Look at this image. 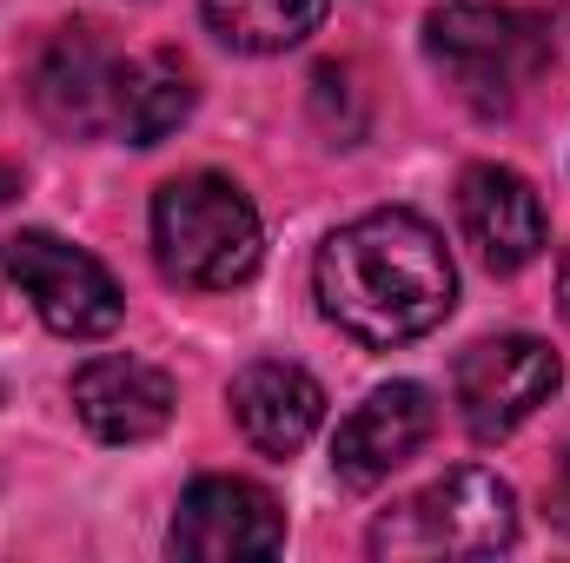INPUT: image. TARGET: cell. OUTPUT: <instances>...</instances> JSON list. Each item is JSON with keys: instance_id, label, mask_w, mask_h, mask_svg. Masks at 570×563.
<instances>
[{"instance_id": "7a4b0ae2", "label": "cell", "mask_w": 570, "mask_h": 563, "mask_svg": "<svg viewBox=\"0 0 570 563\" xmlns=\"http://www.w3.org/2000/svg\"><path fill=\"white\" fill-rule=\"evenodd\" d=\"M153 253L173 285L226 292L259 273L266 233H259L253 199L226 172H186L153 192Z\"/></svg>"}, {"instance_id": "9a60e30c", "label": "cell", "mask_w": 570, "mask_h": 563, "mask_svg": "<svg viewBox=\"0 0 570 563\" xmlns=\"http://www.w3.org/2000/svg\"><path fill=\"white\" fill-rule=\"evenodd\" d=\"M558 504L570 511V431H564V451H558Z\"/></svg>"}, {"instance_id": "2e32d148", "label": "cell", "mask_w": 570, "mask_h": 563, "mask_svg": "<svg viewBox=\"0 0 570 563\" xmlns=\"http://www.w3.org/2000/svg\"><path fill=\"white\" fill-rule=\"evenodd\" d=\"M558 298H564V318H570V246H564V266H558Z\"/></svg>"}, {"instance_id": "5bb4252c", "label": "cell", "mask_w": 570, "mask_h": 563, "mask_svg": "<svg viewBox=\"0 0 570 563\" xmlns=\"http://www.w3.org/2000/svg\"><path fill=\"white\" fill-rule=\"evenodd\" d=\"M199 13L233 53H285L318 33L332 0H199Z\"/></svg>"}, {"instance_id": "ba28073f", "label": "cell", "mask_w": 570, "mask_h": 563, "mask_svg": "<svg viewBox=\"0 0 570 563\" xmlns=\"http://www.w3.org/2000/svg\"><path fill=\"white\" fill-rule=\"evenodd\" d=\"M120 73L127 60H114L94 33L67 27L33 67V107L53 134H73V140L120 134Z\"/></svg>"}, {"instance_id": "e0dca14e", "label": "cell", "mask_w": 570, "mask_h": 563, "mask_svg": "<svg viewBox=\"0 0 570 563\" xmlns=\"http://www.w3.org/2000/svg\"><path fill=\"white\" fill-rule=\"evenodd\" d=\"M7 192H13V172H7V166H0V199H7Z\"/></svg>"}, {"instance_id": "7c38bea8", "label": "cell", "mask_w": 570, "mask_h": 563, "mask_svg": "<svg viewBox=\"0 0 570 563\" xmlns=\"http://www.w3.org/2000/svg\"><path fill=\"white\" fill-rule=\"evenodd\" d=\"M233 418L246 431L253 451L266 457H292L312 444V431L325 424V385L292 365V358H253L233 378Z\"/></svg>"}, {"instance_id": "6da1fadb", "label": "cell", "mask_w": 570, "mask_h": 563, "mask_svg": "<svg viewBox=\"0 0 570 563\" xmlns=\"http://www.w3.org/2000/svg\"><path fill=\"white\" fill-rule=\"evenodd\" d=\"M312 292L338 332L385 352V345H412L431 325H444L458 298V266L431 219L405 206H379L318 246Z\"/></svg>"}, {"instance_id": "52a82bcc", "label": "cell", "mask_w": 570, "mask_h": 563, "mask_svg": "<svg viewBox=\"0 0 570 563\" xmlns=\"http://www.w3.org/2000/svg\"><path fill=\"white\" fill-rule=\"evenodd\" d=\"M173 557L193 563H239V557H279L285 551V511L279 497L253 477H199L166 531Z\"/></svg>"}, {"instance_id": "277c9868", "label": "cell", "mask_w": 570, "mask_h": 563, "mask_svg": "<svg viewBox=\"0 0 570 563\" xmlns=\"http://www.w3.org/2000/svg\"><path fill=\"white\" fill-rule=\"evenodd\" d=\"M431 67L478 113H504L531 73V27L504 0H444L425 20Z\"/></svg>"}, {"instance_id": "4fadbf2b", "label": "cell", "mask_w": 570, "mask_h": 563, "mask_svg": "<svg viewBox=\"0 0 570 563\" xmlns=\"http://www.w3.org/2000/svg\"><path fill=\"white\" fill-rule=\"evenodd\" d=\"M193 113V73L173 53H146L127 60L120 73V134L134 146H159L166 134H179Z\"/></svg>"}, {"instance_id": "5b68a950", "label": "cell", "mask_w": 570, "mask_h": 563, "mask_svg": "<svg viewBox=\"0 0 570 563\" xmlns=\"http://www.w3.org/2000/svg\"><path fill=\"white\" fill-rule=\"evenodd\" d=\"M564 385V365L544 338L531 332H504V338H478L458 372H451V392H458V418L478 444H498L511 437L524 418H538L551 405V392Z\"/></svg>"}, {"instance_id": "8fae6325", "label": "cell", "mask_w": 570, "mask_h": 563, "mask_svg": "<svg viewBox=\"0 0 570 563\" xmlns=\"http://www.w3.org/2000/svg\"><path fill=\"white\" fill-rule=\"evenodd\" d=\"M173 378L146 358H127V352H100L73 372V412L80 424L100 437V444H146L173 424Z\"/></svg>"}, {"instance_id": "8992f818", "label": "cell", "mask_w": 570, "mask_h": 563, "mask_svg": "<svg viewBox=\"0 0 570 563\" xmlns=\"http://www.w3.org/2000/svg\"><path fill=\"white\" fill-rule=\"evenodd\" d=\"M7 279L27 292L40 325L60 338H107L127 318V298H120L114 273L53 233H13L7 239Z\"/></svg>"}, {"instance_id": "30bf717a", "label": "cell", "mask_w": 570, "mask_h": 563, "mask_svg": "<svg viewBox=\"0 0 570 563\" xmlns=\"http://www.w3.org/2000/svg\"><path fill=\"white\" fill-rule=\"evenodd\" d=\"M458 226L491 273H524L544 253V199L511 166H464L458 179Z\"/></svg>"}, {"instance_id": "3957f363", "label": "cell", "mask_w": 570, "mask_h": 563, "mask_svg": "<svg viewBox=\"0 0 570 563\" xmlns=\"http://www.w3.org/2000/svg\"><path fill=\"white\" fill-rule=\"evenodd\" d=\"M518 544V497L498 471L458 464L392 504L372 524V557L385 563H431V557H498Z\"/></svg>"}, {"instance_id": "9c48e42d", "label": "cell", "mask_w": 570, "mask_h": 563, "mask_svg": "<svg viewBox=\"0 0 570 563\" xmlns=\"http://www.w3.org/2000/svg\"><path fill=\"white\" fill-rule=\"evenodd\" d=\"M431 424H438V405H431L425 385H412V378L379 385L352 418L338 424V437H332V471H338V484H345V491L385 484L405 457H419V444L431 437Z\"/></svg>"}]
</instances>
